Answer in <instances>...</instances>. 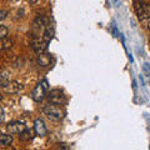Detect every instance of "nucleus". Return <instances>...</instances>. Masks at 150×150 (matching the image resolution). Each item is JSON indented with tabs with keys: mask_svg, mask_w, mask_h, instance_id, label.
<instances>
[{
	"mask_svg": "<svg viewBox=\"0 0 150 150\" xmlns=\"http://www.w3.org/2000/svg\"><path fill=\"white\" fill-rule=\"evenodd\" d=\"M43 111H44V114L48 116V119L53 120V121L63 120L64 115H65V111L62 109V108L56 104H51V103H49L48 105H45L43 108Z\"/></svg>",
	"mask_w": 150,
	"mask_h": 150,
	"instance_id": "1",
	"label": "nucleus"
},
{
	"mask_svg": "<svg viewBox=\"0 0 150 150\" xmlns=\"http://www.w3.org/2000/svg\"><path fill=\"white\" fill-rule=\"evenodd\" d=\"M134 9H135V13H137L139 20L150 19V4H148L145 0H138V1H135Z\"/></svg>",
	"mask_w": 150,
	"mask_h": 150,
	"instance_id": "2",
	"label": "nucleus"
},
{
	"mask_svg": "<svg viewBox=\"0 0 150 150\" xmlns=\"http://www.w3.org/2000/svg\"><path fill=\"white\" fill-rule=\"evenodd\" d=\"M49 89V83L48 80H41L38 85L34 88V90H33V94H31V98L33 100L36 101V103H40L44 100V98L46 95V91H48Z\"/></svg>",
	"mask_w": 150,
	"mask_h": 150,
	"instance_id": "3",
	"label": "nucleus"
},
{
	"mask_svg": "<svg viewBox=\"0 0 150 150\" xmlns=\"http://www.w3.org/2000/svg\"><path fill=\"white\" fill-rule=\"evenodd\" d=\"M48 99H49V103L56 104V105H64L65 103H67V98H65L64 93L60 90V89H54V90H51L48 95Z\"/></svg>",
	"mask_w": 150,
	"mask_h": 150,
	"instance_id": "4",
	"label": "nucleus"
},
{
	"mask_svg": "<svg viewBox=\"0 0 150 150\" xmlns=\"http://www.w3.org/2000/svg\"><path fill=\"white\" fill-rule=\"evenodd\" d=\"M48 44L49 41L45 40L44 38H35L34 40H33V50L35 51L36 54H41V53H45L46 49H48Z\"/></svg>",
	"mask_w": 150,
	"mask_h": 150,
	"instance_id": "5",
	"label": "nucleus"
},
{
	"mask_svg": "<svg viewBox=\"0 0 150 150\" xmlns=\"http://www.w3.org/2000/svg\"><path fill=\"white\" fill-rule=\"evenodd\" d=\"M26 129V125L24 123H20V121H14V123L8 124L6 126V130L9 134H13V135H19L20 133H23Z\"/></svg>",
	"mask_w": 150,
	"mask_h": 150,
	"instance_id": "6",
	"label": "nucleus"
},
{
	"mask_svg": "<svg viewBox=\"0 0 150 150\" xmlns=\"http://www.w3.org/2000/svg\"><path fill=\"white\" fill-rule=\"evenodd\" d=\"M34 130H35V134L39 135V137H44V135H46L48 129H46V125H45L43 119H36L34 121Z\"/></svg>",
	"mask_w": 150,
	"mask_h": 150,
	"instance_id": "7",
	"label": "nucleus"
},
{
	"mask_svg": "<svg viewBox=\"0 0 150 150\" xmlns=\"http://www.w3.org/2000/svg\"><path fill=\"white\" fill-rule=\"evenodd\" d=\"M23 89V85L19 81H15V80H13V81H9L5 86H4V90H5V93L8 94H16L19 93Z\"/></svg>",
	"mask_w": 150,
	"mask_h": 150,
	"instance_id": "8",
	"label": "nucleus"
},
{
	"mask_svg": "<svg viewBox=\"0 0 150 150\" xmlns=\"http://www.w3.org/2000/svg\"><path fill=\"white\" fill-rule=\"evenodd\" d=\"M51 63V56L50 54L48 53H41V54H38V64L40 65V67H49Z\"/></svg>",
	"mask_w": 150,
	"mask_h": 150,
	"instance_id": "9",
	"label": "nucleus"
},
{
	"mask_svg": "<svg viewBox=\"0 0 150 150\" xmlns=\"http://www.w3.org/2000/svg\"><path fill=\"white\" fill-rule=\"evenodd\" d=\"M34 134H35V130H30V129H25L23 133L19 134V138L23 142H30V140L34 138Z\"/></svg>",
	"mask_w": 150,
	"mask_h": 150,
	"instance_id": "10",
	"label": "nucleus"
},
{
	"mask_svg": "<svg viewBox=\"0 0 150 150\" xmlns=\"http://www.w3.org/2000/svg\"><path fill=\"white\" fill-rule=\"evenodd\" d=\"M13 143V137L11 134H0V146H8Z\"/></svg>",
	"mask_w": 150,
	"mask_h": 150,
	"instance_id": "11",
	"label": "nucleus"
},
{
	"mask_svg": "<svg viewBox=\"0 0 150 150\" xmlns=\"http://www.w3.org/2000/svg\"><path fill=\"white\" fill-rule=\"evenodd\" d=\"M13 46V40L9 38H1L0 39V50H5V49H10Z\"/></svg>",
	"mask_w": 150,
	"mask_h": 150,
	"instance_id": "12",
	"label": "nucleus"
},
{
	"mask_svg": "<svg viewBox=\"0 0 150 150\" xmlns=\"http://www.w3.org/2000/svg\"><path fill=\"white\" fill-rule=\"evenodd\" d=\"M8 33H9V30H8L6 26L0 25V39H1V38H5L8 35Z\"/></svg>",
	"mask_w": 150,
	"mask_h": 150,
	"instance_id": "13",
	"label": "nucleus"
},
{
	"mask_svg": "<svg viewBox=\"0 0 150 150\" xmlns=\"http://www.w3.org/2000/svg\"><path fill=\"white\" fill-rule=\"evenodd\" d=\"M143 70H144L145 75L150 78V64H149V63H144V65H143Z\"/></svg>",
	"mask_w": 150,
	"mask_h": 150,
	"instance_id": "14",
	"label": "nucleus"
},
{
	"mask_svg": "<svg viewBox=\"0 0 150 150\" xmlns=\"http://www.w3.org/2000/svg\"><path fill=\"white\" fill-rule=\"evenodd\" d=\"M6 15H8V11L6 10H1V11H0V21H3L4 19L6 18Z\"/></svg>",
	"mask_w": 150,
	"mask_h": 150,
	"instance_id": "15",
	"label": "nucleus"
},
{
	"mask_svg": "<svg viewBox=\"0 0 150 150\" xmlns=\"http://www.w3.org/2000/svg\"><path fill=\"white\" fill-rule=\"evenodd\" d=\"M4 119V110H3V108L0 106V121H3Z\"/></svg>",
	"mask_w": 150,
	"mask_h": 150,
	"instance_id": "16",
	"label": "nucleus"
},
{
	"mask_svg": "<svg viewBox=\"0 0 150 150\" xmlns=\"http://www.w3.org/2000/svg\"><path fill=\"white\" fill-rule=\"evenodd\" d=\"M29 1H30V3H31V4H35V3H36V1H38V0H29Z\"/></svg>",
	"mask_w": 150,
	"mask_h": 150,
	"instance_id": "17",
	"label": "nucleus"
},
{
	"mask_svg": "<svg viewBox=\"0 0 150 150\" xmlns=\"http://www.w3.org/2000/svg\"><path fill=\"white\" fill-rule=\"evenodd\" d=\"M1 100H3V94L0 93V101H1Z\"/></svg>",
	"mask_w": 150,
	"mask_h": 150,
	"instance_id": "18",
	"label": "nucleus"
},
{
	"mask_svg": "<svg viewBox=\"0 0 150 150\" xmlns=\"http://www.w3.org/2000/svg\"><path fill=\"white\" fill-rule=\"evenodd\" d=\"M148 29L150 30V19H149V24H148Z\"/></svg>",
	"mask_w": 150,
	"mask_h": 150,
	"instance_id": "19",
	"label": "nucleus"
},
{
	"mask_svg": "<svg viewBox=\"0 0 150 150\" xmlns=\"http://www.w3.org/2000/svg\"><path fill=\"white\" fill-rule=\"evenodd\" d=\"M149 41H150V39H149Z\"/></svg>",
	"mask_w": 150,
	"mask_h": 150,
	"instance_id": "20",
	"label": "nucleus"
},
{
	"mask_svg": "<svg viewBox=\"0 0 150 150\" xmlns=\"http://www.w3.org/2000/svg\"><path fill=\"white\" fill-rule=\"evenodd\" d=\"M149 148H150V146H149Z\"/></svg>",
	"mask_w": 150,
	"mask_h": 150,
	"instance_id": "21",
	"label": "nucleus"
}]
</instances>
